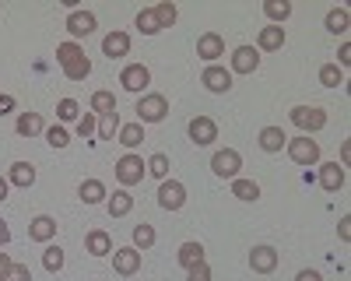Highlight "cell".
Returning <instances> with one entry per match:
<instances>
[{"instance_id": "603a6c76", "label": "cell", "mask_w": 351, "mask_h": 281, "mask_svg": "<svg viewBox=\"0 0 351 281\" xmlns=\"http://www.w3.org/2000/svg\"><path fill=\"white\" fill-rule=\"evenodd\" d=\"M106 208H109V218H123V215L134 211V197H130L127 190H112V197L106 201Z\"/></svg>"}, {"instance_id": "e0dca14e", "label": "cell", "mask_w": 351, "mask_h": 281, "mask_svg": "<svg viewBox=\"0 0 351 281\" xmlns=\"http://www.w3.org/2000/svg\"><path fill=\"white\" fill-rule=\"evenodd\" d=\"M56 218H49V215H36L32 221H28V239H36V243H49L53 236H56Z\"/></svg>"}, {"instance_id": "ffe728a7", "label": "cell", "mask_w": 351, "mask_h": 281, "mask_svg": "<svg viewBox=\"0 0 351 281\" xmlns=\"http://www.w3.org/2000/svg\"><path fill=\"white\" fill-rule=\"evenodd\" d=\"M8 183L28 190V186L36 183V165H32V162H14V165H11V173H8Z\"/></svg>"}, {"instance_id": "bcb514c9", "label": "cell", "mask_w": 351, "mask_h": 281, "mask_svg": "<svg viewBox=\"0 0 351 281\" xmlns=\"http://www.w3.org/2000/svg\"><path fill=\"white\" fill-rule=\"evenodd\" d=\"M348 225H351V218H348V215H344V218H341V225H337V236H341V239H344V243H348V239H351V229H348Z\"/></svg>"}, {"instance_id": "ba28073f", "label": "cell", "mask_w": 351, "mask_h": 281, "mask_svg": "<svg viewBox=\"0 0 351 281\" xmlns=\"http://www.w3.org/2000/svg\"><path fill=\"white\" fill-rule=\"evenodd\" d=\"M112 271H116V274H123V278L137 274V271H141V249H134V246L112 249Z\"/></svg>"}, {"instance_id": "2e32d148", "label": "cell", "mask_w": 351, "mask_h": 281, "mask_svg": "<svg viewBox=\"0 0 351 281\" xmlns=\"http://www.w3.org/2000/svg\"><path fill=\"white\" fill-rule=\"evenodd\" d=\"M200 81L204 84H208V92H215V95H225L228 88H232V71H225V67H208V71H204L200 74Z\"/></svg>"}, {"instance_id": "ac0fdd59", "label": "cell", "mask_w": 351, "mask_h": 281, "mask_svg": "<svg viewBox=\"0 0 351 281\" xmlns=\"http://www.w3.org/2000/svg\"><path fill=\"white\" fill-rule=\"evenodd\" d=\"M285 28L281 25H267V28H260V36H256V53L263 49V53H274V49H281L285 46Z\"/></svg>"}, {"instance_id": "5b68a950", "label": "cell", "mask_w": 351, "mask_h": 281, "mask_svg": "<svg viewBox=\"0 0 351 281\" xmlns=\"http://www.w3.org/2000/svg\"><path fill=\"white\" fill-rule=\"evenodd\" d=\"M288 158L295 162V165H316L319 162V145L313 137H306V134H299V137H288Z\"/></svg>"}, {"instance_id": "836d02e7", "label": "cell", "mask_w": 351, "mask_h": 281, "mask_svg": "<svg viewBox=\"0 0 351 281\" xmlns=\"http://www.w3.org/2000/svg\"><path fill=\"white\" fill-rule=\"evenodd\" d=\"M232 193H236L239 201H256V197H260V186H256L253 180H243V176H236V180H232Z\"/></svg>"}, {"instance_id": "c3c4849f", "label": "cell", "mask_w": 351, "mask_h": 281, "mask_svg": "<svg viewBox=\"0 0 351 281\" xmlns=\"http://www.w3.org/2000/svg\"><path fill=\"white\" fill-rule=\"evenodd\" d=\"M11 243V229H8V221L0 218V246H8Z\"/></svg>"}, {"instance_id": "f6af8a7d", "label": "cell", "mask_w": 351, "mask_h": 281, "mask_svg": "<svg viewBox=\"0 0 351 281\" xmlns=\"http://www.w3.org/2000/svg\"><path fill=\"white\" fill-rule=\"evenodd\" d=\"M11 267H14V260L8 257V253H0V281L8 278V271H11Z\"/></svg>"}, {"instance_id": "8992f818", "label": "cell", "mask_w": 351, "mask_h": 281, "mask_svg": "<svg viewBox=\"0 0 351 281\" xmlns=\"http://www.w3.org/2000/svg\"><path fill=\"white\" fill-rule=\"evenodd\" d=\"M243 169V155L236 148H225V151H215L211 155V173L221 176V180H236Z\"/></svg>"}, {"instance_id": "f35d334b", "label": "cell", "mask_w": 351, "mask_h": 281, "mask_svg": "<svg viewBox=\"0 0 351 281\" xmlns=\"http://www.w3.org/2000/svg\"><path fill=\"white\" fill-rule=\"evenodd\" d=\"M77 112H81V106L74 99H60V102H56V117H60V120H77Z\"/></svg>"}, {"instance_id": "b9f144b4", "label": "cell", "mask_w": 351, "mask_h": 281, "mask_svg": "<svg viewBox=\"0 0 351 281\" xmlns=\"http://www.w3.org/2000/svg\"><path fill=\"white\" fill-rule=\"evenodd\" d=\"M4 281H32V271H28V264H14Z\"/></svg>"}, {"instance_id": "f546056e", "label": "cell", "mask_w": 351, "mask_h": 281, "mask_svg": "<svg viewBox=\"0 0 351 281\" xmlns=\"http://www.w3.org/2000/svg\"><path fill=\"white\" fill-rule=\"evenodd\" d=\"M155 239H158V236H155V229H152L148 221L134 225V249H141V253H144V249H152V246H155Z\"/></svg>"}, {"instance_id": "7dc6e473", "label": "cell", "mask_w": 351, "mask_h": 281, "mask_svg": "<svg viewBox=\"0 0 351 281\" xmlns=\"http://www.w3.org/2000/svg\"><path fill=\"white\" fill-rule=\"evenodd\" d=\"M295 281H324V278H319V271H299Z\"/></svg>"}, {"instance_id": "1f68e13d", "label": "cell", "mask_w": 351, "mask_h": 281, "mask_svg": "<svg viewBox=\"0 0 351 281\" xmlns=\"http://www.w3.org/2000/svg\"><path fill=\"white\" fill-rule=\"evenodd\" d=\"M92 112L95 117H109V112H116V95L112 92H92Z\"/></svg>"}, {"instance_id": "484cf974", "label": "cell", "mask_w": 351, "mask_h": 281, "mask_svg": "<svg viewBox=\"0 0 351 281\" xmlns=\"http://www.w3.org/2000/svg\"><path fill=\"white\" fill-rule=\"evenodd\" d=\"M324 25H327V32H334V36H344V32H348V25H351V14H348V8H330V11H327V18H324Z\"/></svg>"}, {"instance_id": "44dd1931", "label": "cell", "mask_w": 351, "mask_h": 281, "mask_svg": "<svg viewBox=\"0 0 351 281\" xmlns=\"http://www.w3.org/2000/svg\"><path fill=\"white\" fill-rule=\"evenodd\" d=\"M102 53L112 56V60H116V56H127V53H130V36H127V32H109V36L102 39Z\"/></svg>"}, {"instance_id": "4fadbf2b", "label": "cell", "mask_w": 351, "mask_h": 281, "mask_svg": "<svg viewBox=\"0 0 351 281\" xmlns=\"http://www.w3.org/2000/svg\"><path fill=\"white\" fill-rule=\"evenodd\" d=\"M250 267H253L256 274H274V271H278V249H274V246H253Z\"/></svg>"}, {"instance_id": "3957f363", "label": "cell", "mask_w": 351, "mask_h": 281, "mask_svg": "<svg viewBox=\"0 0 351 281\" xmlns=\"http://www.w3.org/2000/svg\"><path fill=\"white\" fill-rule=\"evenodd\" d=\"M137 123H162L165 120V112H169V99L152 92V95H141L137 99Z\"/></svg>"}, {"instance_id": "60d3db41", "label": "cell", "mask_w": 351, "mask_h": 281, "mask_svg": "<svg viewBox=\"0 0 351 281\" xmlns=\"http://www.w3.org/2000/svg\"><path fill=\"white\" fill-rule=\"evenodd\" d=\"M95 130H99V120H95V112H84V117L77 120V134H81V137H92Z\"/></svg>"}, {"instance_id": "6da1fadb", "label": "cell", "mask_w": 351, "mask_h": 281, "mask_svg": "<svg viewBox=\"0 0 351 281\" xmlns=\"http://www.w3.org/2000/svg\"><path fill=\"white\" fill-rule=\"evenodd\" d=\"M56 60H60L67 81H84L88 74H92V60L84 56V49L77 42H60L56 46Z\"/></svg>"}, {"instance_id": "8d00e7d4", "label": "cell", "mask_w": 351, "mask_h": 281, "mask_svg": "<svg viewBox=\"0 0 351 281\" xmlns=\"http://www.w3.org/2000/svg\"><path fill=\"white\" fill-rule=\"evenodd\" d=\"M144 165H148V173H152L155 180H165V176H169V155H165V151H155Z\"/></svg>"}, {"instance_id": "7bdbcfd3", "label": "cell", "mask_w": 351, "mask_h": 281, "mask_svg": "<svg viewBox=\"0 0 351 281\" xmlns=\"http://www.w3.org/2000/svg\"><path fill=\"white\" fill-rule=\"evenodd\" d=\"M186 281H211V267H208V260L197 264V267H190V278H186Z\"/></svg>"}, {"instance_id": "4dcf8cb0", "label": "cell", "mask_w": 351, "mask_h": 281, "mask_svg": "<svg viewBox=\"0 0 351 281\" xmlns=\"http://www.w3.org/2000/svg\"><path fill=\"white\" fill-rule=\"evenodd\" d=\"M263 14H267L274 25H281V21L291 18V4L288 0H267V4H263Z\"/></svg>"}, {"instance_id": "d6a6232c", "label": "cell", "mask_w": 351, "mask_h": 281, "mask_svg": "<svg viewBox=\"0 0 351 281\" xmlns=\"http://www.w3.org/2000/svg\"><path fill=\"white\" fill-rule=\"evenodd\" d=\"M152 11H155V18H158V28H172L176 18H180V11H176L172 0H162V4H155Z\"/></svg>"}, {"instance_id": "83f0119b", "label": "cell", "mask_w": 351, "mask_h": 281, "mask_svg": "<svg viewBox=\"0 0 351 281\" xmlns=\"http://www.w3.org/2000/svg\"><path fill=\"white\" fill-rule=\"evenodd\" d=\"M116 140H120L123 148H130V151H134V148L141 145V140H144V123H123V127H120V134H116Z\"/></svg>"}, {"instance_id": "f907efd6", "label": "cell", "mask_w": 351, "mask_h": 281, "mask_svg": "<svg viewBox=\"0 0 351 281\" xmlns=\"http://www.w3.org/2000/svg\"><path fill=\"white\" fill-rule=\"evenodd\" d=\"M8 190H11V183H8L4 176H0V201H8Z\"/></svg>"}, {"instance_id": "52a82bcc", "label": "cell", "mask_w": 351, "mask_h": 281, "mask_svg": "<svg viewBox=\"0 0 351 281\" xmlns=\"http://www.w3.org/2000/svg\"><path fill=\"white\" fill-rule=\"evenodd\" d=\"M158 204H162L165 211H180V208L186 204V186H183L180 180H162V186H158Z\"/></svg>"}, {"instance_id": "ee69618b", "label": "cell", "mask_w": 351, "mask_h": 281, "mask_svg": "<svg viewBox=\"0 0 351 281\" xmlns=\"http://www.w3.org/2000/svg\"><path fill=\"white\" fill-rule=\"evenodd\" d=\"M348 64H351V46H348V42H344V46H341V49H337V67H341V71H344V67H348Z\"/></svg>"}, {"instance_id": "d590c367", "label": "cell", "mask_w": 351, "mask_h": 281, "mask_svg": "<svg viewBox=\"0 0 351 281\" xmlns=\"http://www.w3.org/2000/svg\"><path fill=\"white\" fill-rule=\"evenodd\" d=\"M319 84L337 88V84H344V71H341L337 64H324V67H319Z\"/></svg>"}, {"instance_id": "ab89813d", "label": "cell", "mask_w": 351, "mask_h": 281, "mask_svg": "<svg viewBox=\"0 0 351 281\" xmlns=\"http://www.w3.org/2000/svg\"><path fill=\"white\" fill-rule=\"evenodd\" d=\"M46 140H49L53 148H67V145H71V134H67L64 127H49V130H46Z\"/></svg>"}, {"instance_id": "7a4b0ae2", "label": "cell", "mask_w": 351, "mask_h": 281, "mask_svg": "<svg viewBox=\"0 0 351 281\" xmlns=\"http://www.w3.org/2000/svg\"><path fill=\"white\" fill-rule=\"evenodd\" d=\"M288 117H291V123H295L306 137H309V134H319V130L327 127V112L319 109V106H295Z\"/></svg>"}, {"instance_id": "681fc988", "label": "cell", "mask_w": 351, "mask_h": 281, "mask_svg": "<svg viewBox=\"0 0 351 281\" xmlns=\"http://www.w3.org/2000/svg\"><path fill=\"white\" fill-rule=\"evenodd\" d=\"M14 109V99L11 95H0V117H4V112H11Z\"/></svg>"}, {"instance_id": "277c9868", "label": "cell", "mask_w": 351, "mask_h": 281, "mask_svg": "<svg viewBox=\"0 0 351 281\" xmlns=\"http://www.w3.org/2000/svg\"><path fill=\"white\" fill-rule=\"evenodd\" d=\"M144 173H148V165H144V158L134 155V151H127L120 162H116V180H120L123 190H127V186H137V183L144 180Z\"/></svg>"}, {"instance_id": "9c48e42d", "label": "cell", "mask_w": 351, "mask_h": 281, "mask_svg": "<svg viewBox=\"0 0 351 281\" xmlns=\"http://www.w3.org/2000/svg\"><path fill=\"white\" fill-rule=\"evenodd\" d=\"M120 84H123L127 92L141 95V92L152 84V71L144 67V64H130V67H123V74H120Z\"/></svg>"}, {"instance_id": "4316f807", "label": "cell", "mask_w": 351, "mask_h": 281, "mask_svg": "<svg viewBox=\"0 0 351 281\" xmlns=\"http://www.w3.org/2000/svg\"><path fill=\"white\" fill-rule=\"evenodd\" d=\"M176 260H180V267H197V264H204V246L200 243H183L180 246V253H176Z\"/></svg>"}, {"instance_id": "f1b7e54d", "label": "cell", "mask_w": 351, "mask_h": 281, "mask_svg": "<svg viewBox=\"0 0 351 281\" xmlns=\"http://www.w3.org/2000/svg\"><path fill=\"white\" fill-rule=\"evenodd\" d=\"M134 25L141 28V36H158V32H162V28H158V18H155L152 8H141L137 18H134Z\"/></svg>"}, {"instance_id": "7402d4cb", "label": "cell", "mask_w": 351, "mask_h": 281, "mask_svg": "<svg viewBox=\"0 0 351 281\" xmlns=\"http://www.w3.org/2000/svg\"><path fill=\"white\" fill-rule=\"evenodd\" d=\"M285 145H288V134H285L281 127H263V130H260V148H263V151L274 155V151H281Z\"/></svg>"}, {"instance_id": "d4e9b609", "label": "cell", "mask_w": 351, "mask_h": 281, "mask_svg": "<svg viewBox=\"0 0 351 281\" xmlns=\"http://www.w3.org/2000/svg\"><path fill=\"white\" fill-rule=\"evenodd\" d=\"M14 130H18L21 137H36V134H43V130H46V123H43L39 112H21L18 123H14Z\"/></svg>"}, {"instance_id": "cb8c5ba5", "label": "cell", "mask_w": 351, "mask_h": 281, "mask_svg": "<svg viewBox=\"0 0 351 281\" xmlns=\"http://www.w3.org/2000/svg\"><path fill=\"white\" fill-rule=\"evenodd\" d=\"M77 197H81L84 204H102L109 193H106V183H102V180H84V183L77 186Z\"/></svg>"}, {"instance_id": "9a60e30c", "label": "cell", "mask_w": 351, "mask_h": 281, "mask_svg": "<svg viewBox=\"0 0 351 281\" xmlns=\"http://www.w3.org/2000/svg\"><path fill=\"white\" fill-rule=\"evenodd\" d=\"M344 180H348L344 165H337V162H324V165H319V186H324L327 193H337L344 186Z\"/></svg>"}, {"instance_id": "5bb4252c", "label": "cell", "mask_w": 351, "mask_h": 281, "mask_svg": "<svg viewBox=\"0 0 351 281\" xmlns=\"http://www.w3.org/2000/svg\"><path fill=\"white\" fill-rule=\"evenodd\" d=\"M197 56H200V60H208V64H215L218 56H225V39L218 32H204L197 39Z\"/></svg>"}, {"instance_id": "e575fe53", "label": "cell", "mask_w": 351, "mask_h": 281, "mask_svg": "<svg viewBox=\"0 0 351 281\" xmlns=\"http://www.w3.org/2000/svg\"><path fill=\"white\" fill-rule=\"evenodd\" d=\"M120 134V112H109V117H99V137L102 140H112Z\"/></svg>"}, {"instance_id": "d6986e66", "label": "cell", "mask_w": 351, "mask_h": 281, "mask_svg": "<svg viewBox=\"0 0 351 281\" xmlns=\"http://www.w3.org/2000/svg\"><path fill=\"white\" fill-rule=\"evenodd\" d=\"M84 249L92 253V257H109V253H112V236L106 229H92L84 236Z\"/></svg>"}, {"instance_id": "7c38bea8", "label": "cell", "mask_w": 351, "mask_h": 281, "mask_svg": "<svg viewBox=\"0 0 351 281\" xmlns=\"http://www.w3.org/2000/svg\"><path fill=\"white\" fill-rule=\"evenodd\" d=\"M186 130H190L193 145H211V140H218V123L211 117H193Z\"/></svg>"}, {"instance_id": "8fae6325", "label": "cell", "mask_w": 351, "mask_h": 281, "mask_svg": "<svg viewBox=\"0 0 351 281\" xmlns=\"http://www.w3.org/2000/svg\"><path fill=\"white\" fill-rule=\"evenodd\" d=\"M256 67H260L256 46H236L232 49V74H253Z\"/></svg>"}, {"instance_id": "74e56055", "label": "cell", "mask_w": 351, "mask_h": 281, "mask_svg": "<svg viewBox=\"0 0 351 281\" xmlns=\"http://www.w3.org/2000/svg\"><path fill=\"white\" fill-rule=\"evenodd\" d=\"M43 267L49 271V274H56L64 267V249L60 246H46V253H43Z\"/></svg>"}, {"instance_id": "30bf717a", "label": "cell", "mask_w": 351, "mask_h": 281, "mask_svg": "<svg viewBox=\"0 0 351 281\" xmlns=\"http://www.w3.org/2000/svg\"><path fill=\"white\" fill-rule=\"evenodd\" d=\"M95 28H99V18H95L92 11H71V14H67V32H71L74 39L92 36Z\"/></svg>"}]
</instances>
